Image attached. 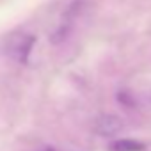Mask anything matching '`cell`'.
I'll return each instance as SVG.
<instances>
[{"label": "cell", "instance_id": "cell-1", "mask_svg": "<svg viewBox=\"0 0 151 151\" xmlns=\"http://www.w3.org/2000/svg\"><path fill=\"white\" fill-rule=\"evenodd\" d=\"M34 43H36V37L30 36V34H14V36L9 37V41H7V45H6V50H7V53H9L16 62L27 64Z\"/></svg>", "mask_w": 151, "mask_h": 151}, {"label": "cell", "instance_id": "cell-2", "mask_svg": "<svg viewBox=\"0 0 151 151\" xmlns=\"http://www.w3.org/2000/svg\"><path fill=\"white\" fill-rule=\"evenodd\" d=\"M94 130L101 137H112V135H116V133H119L123 130V123L114 114H103V116H100L96 119Z\"/></svg>", "mask_w": 151, "mask_h": 151}, {"label": "cell", "instance_id": "cell-3", "mask_svg": "<svg viewBox=\"0 0 151 151\" xmlns=\"http://www.w3.org/2000/svg\"><path fill=\"white\" fill-rule=\"evenodd\" d=\"M144 149L146 146L133 139H119V140L110 142L109 146V151H144Z\"/></svg>", "mask_w": 151, "mask_h": 151}]
</instances>
